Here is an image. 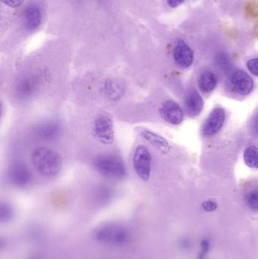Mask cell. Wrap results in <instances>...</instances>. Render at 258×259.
<instances>
[{
    "mask_svg": "<svg viewBox=\"0 0 258 259\" xmlns=\"http://www.w3.org/2000/svg\"><path fill=\"white\" fill-rule=\"evenodd\" d=\"M102 90L103 94L109 100L116 101L122 98L125 93V86L118 79H111L105 82Z\"/></svg>",
    "mask_w": 258,
    "mask_h": 259,
    "instance_id": "obj_13",
    "label": "cell"
},
{
    "mask_svg": "<svg viewBox=\"0 0 258 259\" xmlns=\"http://www.w3.org/2000/svg\"><path fill=\"white\" fill-rule=\"evenodd\" d=\"M199 88L204 93L212 92L217 85V77L215 74L211 71H204L200 77Z\"/></svg>",
    "mask_w": 258,
    "mask_h": 259,
    "instance_id": "obj_16",
    "label": "cell"
},
{
    "mask_svg": "<svg viewBox=\"0 0 258 259\" xmlns=\"http://www.w3.org/2000/svg\"><path fill=\"white\" fill-rule=\"evenodd\" d=\"M151 158L150 151L144 145H139L135 149L133 164L135 171L142 181H148L151 176Z\"/></svg>",
    "mask_w": 258,
    "mask_h": 259,
    "instance_id": "obj_3",
    "label": "cell"
},
{
    "mask_svg": "<svg viewBox=\"0 0 258 259\" xmlns=\"http://www.w3.org/2000/svg\"><path fill=\"white\" fill-rule=\"evenodd\" d=\"M245 164L251 168L258 169V147L250 146L244 152Z\"/></svg>",
    "mask_w": 258,
    "mask_h": 259,
    "instance_id": "obj_17",
    "label": "cell"
},
{
    "mask_svg": "<svg viewBox=\"0 0 258 259\" xmlns=\"http://www.w3.org/2000/svg\"><path fill=\"white\" fill-rule=\"evenodd\" d=\"M184 2V0H168V5L171 7H177Z\"/></svg>",
    "mask_w": 258,
    "mask_h": 259,
    "instance_id": "obj_25",
    "label": "cell"
},
{
    "mask_svg": "<svg viewBox=\"0 0 258 259\" xmlns=\"http://www.w3.org/2000/svg\"><path fill=\"white\" fill-rule=\"evenodd\" d=\"M253 128H254V131L255 132V134L258 135V118L255 120V121H254Z\"/></svg>",
    "mask_w": 258,
    "mask_h": 259,
    "instance_id": "obj_26",
    "label": "cell"
},
{
    "mask_svg": "<svg viewBox=\"0 0 258 259\" xmlns=\"http://www.w3.org/2000/svg\"><path fill=\"white\" fill-rule=\"evenodd\" d=\"M216 62L219 68L224 71H229L231 68L230 59L224 53H220L216 56Z\"/></svg>",
    "mask_w": 258,
    "mask_h": 259,
    "instance_id": "obj_19",
    "label": "cell"
},
{
    "mask_svg": "<svg viewBox=\"0 0 258 259\" xmlns=\"http://www.w3.org/2000/svg\"><path fill=\"white\" fill-rule=\"evenodd\" d=\"M93 134L95 138L104 144H112L115 140L113 122L108 115H100L95 120Z\"/></svg>",
    "mask_w": 258,
    "mask_h": 259,
    "instance_id": "obj_5",
    "label": "cell"
},
{
    "mask_svg": "<svg viewBox=\"0 0 258 259\" xmlns=\"http://www.w3.org/2000/svg\"><path fill=\"white\" fill-rule=\"evenodd\" d=\"M9 176L11 182L18 187H26L30 184L32 179L30 170L21 163H16L10 167Z\"/></svg>",
    "mask_w": 258,
    "mask_h": 259,
    "instance_id": "obj_10",
    "label": "cell"
},
{
    "mask_svg": "<svg viewBox=\"0 0 258 259\" xmlns=\"http://www.w3.org/2000/svg\"><path fill=\"white\" fill-rule=\"evenodd\" d=\"M202 208L207 212H212V211H215L217 208H218V204L214 202V201H206V202L202 204Z\"/></svg>",
    "mask_w": 258,
    "mask_h": 259,
    "instance_id": "obj_22",
    "label": "cell"
},
{
    "mask_svg": "<svg viewBox=\"0 0 258 259\" xmlns=\"http://www.w3.org/2000/svg\"><path fill=\"white\" fill-rule=\"evenodd\" d=\"M226 112L223 108L217 107L212 110L202 127V133L206 137H212L219 132L224 126Z\"/></svg>",
    "mask_w": 258,
    "mask_h": 259,
    "instance_id": "obj_6",
    "label": "cell"
},
{
    "mask_svg": "<svg viewBox=\"0 0 258 259\" xmlns=\"http://www.w3.org/2000/svg\"><path fill=\"white\" fill-rule=\"evenodd\" d=\"M245 202L250 209L258 211V189L251 190L246 195Z\"/></svg>",
    "mask_w": 258,
    "mask_h": 259,
    "instance_id": "obj_18",
    "label": "cell"
},
{
    "mask_svg": "<svg viewBox=\"0 0 258 259\" xmlns=\"http://www.w3.org/2000/svg\"><path fill=\"white\" fill-rule=\"evenodd\" d=\"M191 241L189 238H183L181 240V246L183 249H190Z\"/></svg>",
    "mask_w": 258,
    "mask_h": 259,
    "instance_id": "obj_24",
    "label": "cell"
},
{
    "mask_svg": "<svg viewBox=\"0 0 258 259\" xmlns=\"http://www.w3.org/2000/svg\"><path fill=\"white\" fill-rule=\"evenodd\" d=\"M162 118L168 124L179 125L183 121L184 114L180 106L173 100H168L160 108Z\"/></svg>",
    "mask_w": 258,
    "mask_h": 259,
    "instance_id": "obj_7",
    "label": "cell"
},
{
    "mask_svg": "<svg viewBox=\"0 0 258 259\" xmlns=\"http://www.w3.org/2000/svg\"><path fill=\"white\" fill-rule=\"evenodd\" d=\"M233 90L240 95H248L254 89L253 79L244 71H236L231 77Z\"/></svg>",
    "mask_w": 258,
    "mask_h": 259,
    "instance_id": "obj_9",
    "label": "cell"
},
{
    "mask_svg": "<svg viewBox=\"0 0 258 259\" xmlns=\"http://www.w3.org/2000/svg\"><path fill=\"white\" fill-rule=\"evenodd\" d=\"M60 126L56 122H47L36 128V134L42 140L51 141L56 140L60 134Z\"/></svg>",
    "mask_w": 258,
    "mask_h": 259,
    "instance_id": "obj_15",
    "label": "cell"
},
{
    "mask_svg": "<svg viewBox=\"0 0 258 259\" xmlns=\"http://www.w3.org/2000/svg\"><path fill=\"white\" fill-rule=\"evenodd\" d=\"M41 84V79L36 74H27L18 78L14 88L20 99H28L36 94Z\"/></svg>",
    "mask_w": 258,
    "mask_h": 259,
    "instance_id": "obj_4",
    "label": "cell"
},
{
    "mask_svg": "<svg viewBox=\"0 0 258 259\" xmlns=\"http://www.w3.org/2000/svg\"><path fill=\"white\" fill-rule=\"evenodd\" d=\"M42 14L39 6L35 3L28 5L23 12V21L29 30H36L40 25Z\"/></svg>",
    "mask_w": 258,
    "mask_h": 259,
    "instance_id": "obj_11",
    "label": "cell"
},
{
    "mask_svg": "<svg viewBox=\"0 0 258 259\" xmlns=\"http://www.w3.org/2000/svg\"><path fill=\"white\" fill-rule=\"evenodd\" d=\"M93 166L100 175L111 179H122L127 175L124 161L118 155L113 154L96 157L94 159Z\"/></svg>",
    "mask_w": 258,
    "mask_h": 259,
    "instance_id": "obj_2",
    "label": "cell"
},
{
    "mask_svg": "<svg viewBox=\"0 0 258 259\" xmlns=\"http://www.w3.org/2000/svg\"><path fill=\"white\" fill-rule=\"evenodd\" d=\"M3 3L10 6V7H18L24 0H2Z\"/></svg>",
    "mask_w": 258,
    "mask_h": 259,
    "instance_id": "obj_23",
    "label": "cell"
},
{
    "mask_svg": "<svg viewBox=\"0 0 258 259\" xmlns=\"http://www.w3.org/2000/svg\"><path fill=\"white\" fill-rule=\"evenodd\" d=\"M141 136L148 143L156 146L162 153H168L170 150V145L168 142L162 136L149 130L144 129L140 132Z\"/></svg>",
    "mask_w": 258,
    "mask_h": 259,
    "instance_id": "obj_14",
    "label": "cell"
},
{
    "mask_svg": "<svg viewBox=\"0 0 258 259\" xmlns=\"http://www.w3.org/2000/svg\"><path fill=\"white\" fill-rule=\"evenodd\" d=\"M204 100L199 93L195 90H191L186 94L185 106L188 114L191 116H198L204 109Z\"/></svg>",
    "mask_w": 258,
    "mask_h": 259,
    "instance_id": "obj_12",
    "label": "cell"
},
{
    "mask_svg": "<svg viewBox=\"0 0 258 259\" xmlns=\"http://www.w3.org/2000/svg\"><path fill=\"white\" fill-rule=\"evenodd\" d=\"M174 58L179 66L184 68H189L193 63V50L184 41L179 39L174 47Z\"/></svg>",
    "mask_w": 258,
    "mask_h": 259,
    "instance_id": "obj_8",
    "label": "cell"
},
{
    "mask_svg": "<svg viewBox=\"0 0 258 259\" xmlns=\"http://www.w3.org/2000/svg\"><path fill=\"white\" fill-rule=\"evenodd\" d=\"M247 68L251 74L258 77V58L250 59L247 62Z\"/></svg>",
    "mask_w": 258,
    "mask_h": 259,
    "instance_id": "obj_21",
    "label": "cell"
},
{
    "mask_svg": "<svg viewBox=\"0 0 258 259\" xmlns=\"http://www.w3.org/2000/svg\"><path fill=\"white\" fill-rule=\"evenodd\" d=\"M31 158L35 168L42 176H56L62 169V158L58 152L49 148H37L33 151Z\"/></svg>",
    "mask_w": 258,
    "mask_h": 259,
    "instance_id": "obj_1",
    "label": "cell"
},
{
    "mask_svg": "<svg viewBox=\"0 0 258 259\" xmlns=\"http://www.w3.org/2000/svg\"><path fill=\"white\" fill-rule=\"evenodd\" d=\"M211 243L209 239H202L200 243V251L197 259H206L210 251Z\"/></svg>",
    "mask_w": 258,
    "mask_h": 259,
    "instance_id": "obj_20",
    "label": "cell"
}]
</instances>
